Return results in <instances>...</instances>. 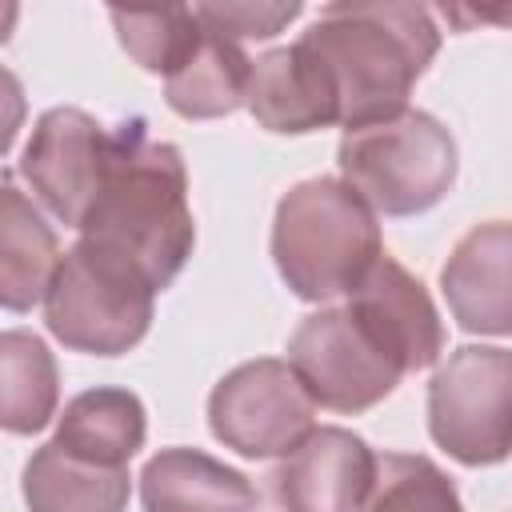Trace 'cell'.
Returning <instances> with one entry per match:
<instances>
[{
  "label": "cell",
  "mask_w": 512,
  "mask_h": 512,
  "mask_svg": "<svg viewBox=\"0 0 512 512\" xmlns=\"http://www.w3.org/2000/svg\"><path fill=\"white\" fill-rule=\"evenodd\" d=\"M80 240L136 264L156 292L180 276L196 248L184 156L176 144L156 140L140 116L112 128V160Z\"/></svg>",
  "instance_id": "cell-1"
},
{
  "label": "cell",
  "mask_w": 512,
  "mask_h": 512,
  "mask_svg": "<svg viewBox=\"0 0 512 512\" xmlns=\"http://www.w3.org/2000/svg\"><path fill=\"white\" fill-rule=\"evenodd\" d=\"M336 88L344 132L392 120L408 108L416 80L440 52L432 8L404 0L324 4L300 32Z\"/></svg>",
  "instance_id": "cell-2"
},
{
  "label": "cell",
  "mask_w": 512,
  "mask_h": 512,
  "mask_svg": "<svg viewBox=\"0 0 512 512\" xmlns=\"http://www.w3.org/2000/svg\"><path fill=\"white\" fill-rule=\"evenodd\" d=\"M268 244L280 280L308 304L352 296L384 256L376 212L336 176L292 184L276 204Z\"/></svg>",
  "instance_id": "cell-3"
},
{
  "label": "cell",
  "mask_w": 512,
  "mask_h": 512,
  "mask_svg": "<svg viewBox=\"0 0 512 512\" xmlns=\"http://www.w3.org/2000/svg\"><path fill=\"white\" fill-rule=\"evenodd\" d=\"M340 180L384 216H420L436 208L460 172L452 132L424 108L364 124L340 136Z\"/></svg>",
  "instance_id": "cell-4"
},
{
  "label": "cell",
  "mask_w": 512,
  "mask_h": 512,
  "mask_svg": "<svg viewBox=\"0 0 512 512\" xmlns=\"http://www.w3.org/2000/svg\"><path fill=\"white\" fill-rule=\"evenodd\" d=\"M152 308L156 284L136 264L76 240L44 296V324L72 352L124 356L148 336Z\"/></svg>",
  "instance_id": "cell-5"
},
{
  "label": "cell",
  "mask_w": 512,
  "mask_h": 512,
  "mask_svg": "<svg viewBox=\"0 0 512 512\" xmlns=\"http://www.w3.org/2000/svg\"><path fill=\"white\" fill-rule=\"evenodd\" d=\"M428 436L464 468L512 456V348L464 344L428 380Z\"/></svg>",
  "instance_id": "cell-6"
},
{
  "label": "cell",
  "mask_w": 512,
  "mask_h": 512,
  "mask_svg": "<svg viewBox=\"0 0 512 512\" xmlns=\"http://www.w3.org/2000/svg\"><path fill=\"white\" fill-rule=\"evenodd\" d=\"M288 364L320 408L344 416L376 408L404 380V368L348 304H324L304 316L288 336Z\"/></svg>",
  "instance_id": "cell-7"
},
{
  "label": "cell",
  "mask_w": 512,
  "mask_h": 512,
  "mask_svg": "<svg viewBox=\"0 0 512 512\" xmlns=\"http://www.w3.org/2000/svg\"><path fill=\"white\" fill-rule=\"evenodd\" d=\"M208 428L244 460L288 456L316 432V400L288 360L260 356L216 380L208 396Z\"/></svg>",
  "instance_id": "cell-8"
},
{
  "label": "cell",
  "mask_w": 512,
  "mask_h": 512,
  "mask_svg": "<svg viewBox=\"0 0 512 512\" xmlns=\"http://www.w3.org/2000/svg\"><path fill=\"white\" fill-rule=\"evenodd\" d=\"M108 160H112V128H104L84 108L60 104L32 124V136L20 152L16 172L28 180L32 196L64 228L80 232L104 184Z\"/></svg>",
  "instance_id": "cell-9"
},
{
  "label": "cell",
  "mask_w": 512,
  "mask_h": 512,
  "mask_svg": "<svg viewBox=\"0 0 512 512\" xmlns=\"http://www.w3.org/2000/svg\"><path fill=\"white\" fill-rule=\"evenodd\" d=\"M376 484V452L364 436L320 424L268 472L272 500L284 512H364Z\"/></svg>",
  "instance_id": "cell-10"
},
{
  "label": "cell",
  "mask_w": 512,
  "mask_h": 512,
  "mask_svg": "<svg viewBox=\"0 0 512 512\" xmlns=\"http://www.w3.org/2000/svg\"><path fill=\"white\" fill-rule=\"evenodd\" d=\"M344 304L364 320V328L384 344V352L408 372L432 368L444 356V320L428 288L388 252L372 264Z\"/></svg>",
  "instance_id": "cell-11"
},
{
  "label": "cell",
  "mask_w": 512,
  "mask_h": 512,
  "mask_svg": "<svg viewBox=\"0 0 512 512\" xmlns=\"http://www.w3.org/2000/svg\"><path fill=\"white\" fill-rule=\"evenodd\" d=\"M452 320L476 336H512V220L468 228L440 268Z\"/></svg>",
  "instance_id": "cell-12"
},
{
  "label": "cell",
  "mask_w": 512,
  "mask_h": 512,
  "mask_svg": "<svg viewBox=\"0 0 512 512\" xmlns=\"http://www.w3.org/2000/svg\"><path fill=\"white\" fill-rule=\"evenodd\" d=\"M244 108L260 128L280 136H304L340 124L336 88L320 68V60L300 40L284 48H268L264 56L252 60Z\"/></svg>",
  "instance_id": "cell-13"
},
{
  "label": "cell",
  "mask_w": 512,
  "mask_h": 512,
  "mask_svg": "<svg viewBox=\"0 0 512 512\" xmlns=\"http://www.w3.org/2000/svg\"><path fill=\"white\" fill-rule=\"evenodd\" d=\"M144 512H256V484L200 452V448H160L140 472Z\"/></svg>",
  "instance_id": "cell-14"
},
{
  "label": "cell",
  "mask_w": 512,
  "mask_h": 512,
  "mask_svg": "<svg viewBox=\"0 0 512 512\" xmlns=\"http://www.w3.org/2000/svg\"><path fill=\"white\" fill-rule=\"evenodd\" d=\"M60 244L52 224L32 208V200L4 180L0 188V304L8 312H28L44 304L56 272H60Z\"/></svg>",
  "instance_id": "cell-15"
},
{
  "label": "cell",
  "mask_w": 512,
  "mask_h": 512,
  "mask_svg": "<svg viewBox=\"0 0 512 512\" xmlns=\"http://www.w3.org/2000/svg\"><path fill=\"white\" fill-rule=\"evenodd\" d=\"M148 412L128 388H88L72 396L56 420V444L80 460L128 468V460L144 448Z\"/></svg>",
  "instance_id": "cell-16"
},
{
  "label": "cell",
  "mask_w": 512,
  "mask_h": 512,
  "mask_svg": "<svg viewBox=\"0 0 512 512\" xmlns=\"http://www.w3.org/2000/svg\"><path fill=\"white\" fill-rule=\"evenodd\" d=\"M20 492L28 512H124L132 480L128 468L80 460L48 440L28 456Z\"/></svg>",
  "instance_id": "cell-17"
},
{
  "label": "cell",
  "mask_w": 512,
  "mask_h": 512,
  "mask_svg": "<svg viewBox=\"0 0 512 512\" xmlns=\"http://www.w3.org/2000/svg\"><path fill=\"white\" fill-rule=\"evenodd\" d=\"M248 80L252 60L244 48L204 24L192 52L164 76V100L184 120H216L248 104Z\"/></svg>",
  "instance_id": "cell-18"
},
{
  "label": "cell",
  "mask_w": 512,
  "mask_h": 512,
  "mask_svg": "<svg viewBox=\"0 0 512 512\" xmlns=\"http://www.w3.org/2000/svg\"><path fill=\"white\" fill-rule=\"evenodd\" d=\"M60 404V368L48 344L28 328L0 336V424L12 436L40 432Z\"/></svg>",
  "instance_id": "cell-19"
},
{
  "label": "cell",
  "mask_w": 512,
  "mask_h": 512,
  "mask_svg": "<svg viewBox=\"0 0 512 512\" xmlns=\"http://www.w3.org/2000/svg\"><path fill=\"white\" fill-rule=\"evenodd\" d=\"M120 48L152 76H168L200 40L196 8H108Z\"/></svg>",
  "instance_id": "cell-20"
},
{
  "label": "cell",
  "mask_w": 512,
  "mask_h": 512,
  "mask_svg": "<svg viewBox=\"0 0 512 512\" xmlns=\"http://www.w3.org/2000/svg\"><path fill=\"white\" fill-rule=\"evenodd\" d=\"M364 512H464L452 476L420 452L376 456V484Z\"/></svg>",
  "instance_id": "cell-21"
},
{
  "label": "cell",
  "mask_w": 512,
  "mask_h": 512,
  "mask_svg": "<svg viewBox=\"0 0 512 512\" xmlns=\"http://www.w3.org/2000/svg\"><path fill=\"white\" fill-rule=\"evenodd\" d=\"M304 12V4H196V16L228 36V40H272L276 32H284L296 16Z\"/></svg>",
  "instance_id": "cell-22"
},
{
  "label": "cell",
  "mask_w": 512,
  "mask_h": 512,
  "mask_svg": "<svg viewBox=\"0 0 512 512\" xmlns=\"http://www.w3.org/2000/svg\"><path fill=\"white\" fill-rule=\"evenodd\" d=\"M448 20H456V24H488V20H496V24H512V8H460V4H444L440 8Z\"/></svg>",
  "instance_id": "cell-23"
}]
</instances>
